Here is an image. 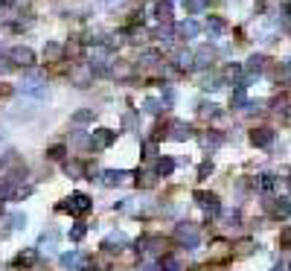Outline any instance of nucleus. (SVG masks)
Here are the masks:
<instances>
[{
	"label": "nucleus",
	"instance_id": "nucleus-1",
	"mask_svg": "<svg viewBox=\"0 0 291 271\" xmlns=\"http://www.w3.org/2000/svg\"><path fill=\"white\" fill-rule=\"evenodd\" d=\"M90 207H93V202L87 198L85 192H73L64 204H58V210H64L70 216H85V213H90Z\"/></svg>",
	"mask_w": 291,
	"mask_h": 271
},
{
	"label": "nucleus",
	"instance_id": "nucleus-2",
	"mask_svg": "<svg viewBox=\"0 0 291 271\" xmlns=\"http://www.w3.org/2000/svg\"><path fill=\"white\" fill-rule=\"evenodd\" d=\"M175 239H178L184 248H189V251H195V248H198V242H201L198 230H195V224H189V222H181V224L175 228Z\"/></svg>",
	"mask_w": 291,
	"mask_h": 271
},
{
	"label": "nucleus",
	"instance_id": "nucleus-3",
	"mask_svg": "<svg viewBox=\"0 0 291 271\" xmlns=\"http://www.w3.org/2000/svg\"><path fill=\"white\" fill-rule=\"evenodd\" d=\"M114 140H117V132H111V128H96L93 134H90V149H108V146H114Z\"/></svg>",
	"mask_w": 291,
	"mask_h": 271
},
{
	"label": "nucleus",
	"instance_id": "nucleus-4",
	"mask_svg": "<svg viewBox=\"0 0 291 271\" xmlns=\"http://www.w3.org/2000/svg\"><path fill=\"white\" fill-rule=\"evenodd\" d=\"M9 62L17 64V68H32L35 64V52L29 47H12L9 50Z\"/></svg>",
	"mask_w": 291,
	"mask_h": 271
},
{
	"label": "nucleus",
	"instance_id": "nucleus-5",
	"mask_svg": "<svg viewBox=\"0 0 291 271\" xmlns=\"http://www.w3.org/2000/svg\"><path fill=\"white\" fill-rule=\"evenodd\" d=\"M195 202L201 204L204 213H210V216H219V213H222V204H219V198H216L213 192H201V190H198V192H195Z\"/></svg>",
	"mask_w": 291,
	"mask_h": 271
},
{
	"label": "nucleus",
	"instance_id": "nucleus-6",
	"mask_svg": "<svg viewBox=\"0 0 291 271\" xmlns=\"http://www.w3.org/2000/svg\"><path fill=\"white\" fill-rule=\"evenodd\" d=\"M274 216H280V219H286V216H291V202L289 198H271V202L265 204Z\"/></svg>",
	"mask_w": 291,
	"mask_h": 271
},
{
	"label": "nucleus",
	"instance_id": "nucleus-7",
	"mask_svg": "<svg viewBox=\"0 0 291 271\" xmlns=\"http://www.w3.org/2000/svg\"><path fill=\"white\" fill-rule=\"evenodd\" d=\"M251 143L254 146H271L274 143V132L271 128H254L251 132Z\"/></svg>",
	"mask_w": 291,
	"mask_h": 271
},
{
	"label": "nucleus",
	"instance_id": "nucleus-8",
	"mask_svg": "<svg viewBox=\"0 0 291 271\" xmlns=\"http://www.w3.org/2000/svg\"><path fill=\"white\" fill-rule=\"evenodd\" d=\"M125 245H128L125 234H117V230H114L111 236H105V242H102V248H105V251H122Z\"/></svg>",
	"mask_w": 291,
	"mask_h": 271
},
{
	"label": "nucleus",
	"instance_id": "nucleus-9",
	"mask_svg": "<svg viewBox=\"0 0 291 271\" xmlns=\"http://www.w3.org/2000/svg\"><path fill=\"white\" fill-rule=\"evenodd\" d=\"M195 68V52L192 50H181L175 56V70H192Z\"/></svg>",
	"mask_w": 291,
	"mask_h": 271
},
{
	"label": "nucleus",
	"instance_id": "nucleus-10",
	"mask_svg": "<svg viewBox=\"0 0 291 271\" xmlns=\"http://www.w3.org/2000/svg\"><path fill=\"white\" fill-rule=\"evenodd\" d=\"M207 32H210V38H222V35L227 32V24H224L222 18L210 15L207 18Z\"/></svg>",
	"mask_w": 291,
	"mask_h": 271
},
{
	"label": "nucleus",
	"instance_id": "nucleus-11",
	"mask_svg": "<svg viewBox=\"0 0 291 271\" xmlns=\"http://www.w3.org/2000/svg\"><path fill=\"white\" fill-rule=\"evenodd\" d=\"M128 178V172L125 170H105L102 172V184L105 186H117V184H122Z\"/></svg>",
	"mask_w": 291,
	"mask_h": 271
},
{
	"label": "nucleus",
	"instance_id": "nucleus-12",
	"mask_svg": "<svg viewBox=\"0 0 291 271\" xmlns=\"http://www.w3.org/2000/svg\"><path fill=\"white\" fill-rule=\"evenodd\" d=\"M198 32H201V26H198L192 18L178 24V35H181V38H198Z\"/></svg>",
	"mask_w": 291,
	"mask_h": 271
},
{
	"label": "nucleus",
	"instance_id": "nucleus-13",
	"mask_svg": "<svg viewBox=\"0 0 291 271\" xmlns=\"http://www.w3.org/2000/svg\"><path fill=\"white\" fill-rule=\"evenodd\" d=\"M154 18H157L160 24H172V3L169 0H160V3L154 6Z\"/></svg>",
	"mask_w": 291,
	"mask_h": 271
},
{
	"label": "nucleus",
	"instance_id": "nucleus-14",
	"mask_svg": "<svg viewBox=\"0 0 291 271\" xmlns=\"http://www.w3.org/2000/svg\"><path fill=\"white\" fill-rule=\"evenodd\" d=\"M169 137L172 140H178V143H181V140H189V137H192V128H189L187 122H172Z\"/></svg>",
	"mask_w": 291,
	"mask_h": 271
},
{
	"label": "nucleus",
	"instance_id": "nucleus-15",
	"mask_svg": "<svg viewBox=\"0 0 291 271\" xmlns=\"http://www.w3.org/2000/svg\"><path fill=\"white\" fill-rule=\"evenodd\" d=\"M175 172V160L172 158H157V164H154V175H160V178H166Z\"/></svg>",
	"mask_w": 291,
	"mask_h": 271
},
{
	"label": "nucleus",
	"instance_id": "nucleus-16",
	"mask_svg": "<svg viewBox=\"0 0 291 271\" xmlns=\"http://www.w3.org/2000/svg\"><path fill=\"white\" fill-rule=\"evenodd\" d=\"M245 70H248L251 76H254V73H262V70H265V56H251L248 64H245Z\"/></svg>",
	"mask_w": 291,
	"mask_h": 271
},
{
	"label": "nucleus",
	"instance_id": "nucleus-17",
	"mask_svg": "<svg viewBox=\"0 0 291 271\" xmlns=\"http://www.w3.org/2000/svg\"><path fill=\"white\" fill-rule=\"evenodd\" d=\"M143 68H154L157 62H160V52L157 50H146V52H140V58H137Z\"/></svg>",
	"mask_w": 291,
	"mask_h": 271
},
{
	"label": "nucleus",
	"instance_id": "nucleus-18",
	"mask_svg": "<svg viewBox=\"0 0 291 271\" xmlns=\"http://www.w3.org/2000/svg\"><path fill=\"white\" fill-rule=\"evenodd\" d=\"M61 266H64V268H82V254H79V251L64 254L61 256Z\"/></svg>",
	"mask_w": 291,
	"mask_h": 271
},
{
	"label": "nucleus",
	"instance_id": "nucleus-19",
	"mask_svg": "<svg viewBox=\"0 0 291 271\" xmlns=\"http://www.w3.org/2000/svg\"><path fill=\"white\" fill-rule=\"evenodd\" d=\"M213 64V50H198L195 52V68H210Z\"/></svg>",
	"mask_w": 291,
	"mask_h": 271
},
{
	"label": "nucleus",
	"instance_id": "nucleus-20",
	"mask_svg": "<svg viewBox=\"0 0 291 271\" xmlns=\"http://www.w3.org/2000/svg\"><path fill=\"white\" fill-rule=\"evenodd\" d=\"M35 260H38V251L29 248V251H23V254H17L15 266H35Z\"/></svg>",
	"mask_w": 291,
	"mask_h": 271
},
{
	"label": "nucleus",
	"instance_id": "nucleus-21",
	"mask_svg": "<svg viewBox=\"0 0 291 271\" xmlns=\"http://www.w3.org/2000/svg\"><path fill=\"white\" fill-rule=\"evenodd\" d=\"M44 58H47V62H58V58H61V44H47V47H44Z\"/></svg>",
	"mask_w": 291,
	"mask_h": 271
},
{
	"label": "nucleus",
	"instance_id": "nucleus-22",
	"mask_svg": "<svg viewBox=\"0 0 291 271\" xmlns=\"http://www.w3.org/2000/svg\"><path fill=\"white\" fill-rule=\"evenodd\" d=\"M230 105L233 108H248V96H245V88H236L233 96H230Z\"/></svg>",
	"mask_w": 291,
	"mask_h": 271
},
{
	"label": "nucleus",
	"instance_id": "nucleus-23",
	"mask_svg": "<svg viewBox=\"0 0 291 271\" xmlns=\"http://www.w3.org/2000/svg\"><path fill=\"white\" fill-rule=\"evenodd\" d=\"M184 6H187L189 15H201L207 9V0H184Z\"/></svg>",
	"mask_w": 291,
	"mask_h": 271
},
{
	"label": "nucleus",
	"instance_id": "nucleus-24",
	"mask_svg": "<svg viewBox=\"0 0 291 271\" xmlns=\"http://www.w3.org/2000/svg\"><path fill=\"white\" fill-rule=\"evenodd\" d=\"M58 242V230H50V234H44L41 236V242H38V248H47V251H52V245Z\"/></svg>",
	"mask_w": 291,
	"mask_h": 271
},
{
	"label": "nucleus",
	"instance_id": "nucleus-25",
	"mask_svg": "<svg viewBox=\"0 0 291 271\" xmlns=\"http://www.w3.org/2000/svg\"><path fill=\"white\" fill-rule=\"evenodd\" d=\"M90 120H93V108H85V111H76V114H73V122H76V126H85Z\"/></svg>",
	"mask_w": 291,
	"mask_h": 271
},
{
	"label": "nucleus",
	"instance_id": "nucleus-26",
	"mask_svg": "<svg viewBox=\"0 0 291 271\" xmlns=\"http://www.w3.org/2000/svg\"><path fill=\"white\" fill-rule=\"evenodd\" d=\"M160 105H163L160 100L149 96V100H143V111H146V114H157V111H160Z\"/></svg>",
	"mask_w": 291,
	"mask_h": 271
},
{
	"label": "nucleus",
	"instance_id": "nucleus-27",
	"mask_svg": "<svg viewBox=\"0 0 291 271\" xmlns=\"http://www.w3.org/2000/svg\"><path fill=\"white\" fill-rule=\"evenodd\" d=\"M154 35H157L163 44H172V24H160V30H157Z\"/></svg>",
	"mask_w": 291,
	"mask_h": 271
},
{
	"label": "nucleus",
	"instance_id": "nucleus-28",
	"mask_svg": "<svg viewBox=\"0 0 291 271\" xmlns=\"http://www.w3.org/2000/svg\"><path fill=\"white\" fill-rule=\"evenodd\" d=\"M85 234H87V224H82V222L70 228V239H73V242H79V239H85Z\"/></svg>",
	"mask_w": 291,
	"mask_h": 271
},
{
	"label": "nucleus",
	"instance_id": "nucleus-29",
	"mask_svg": "<svg viewBox=\"0 0 291 271\" xmlns=\"http://www.w3.org/2000/svg\"><path fill=\"white\" fill-rule=\"evenodd\" d=\"M160 268L163 271H181V262H178L175 256H163V260H160Z\"/></svg>",
	"mask_w": 291,
	"mask_h": 271
},
{
	"label": "nucleus",
	"instance_id": "nucleus-30",
	"mask_svg": "<svg viewBox=\"0 0 291 271\" xmlns=\"http://www.w3.org/2000/svg\"><path fill=\"white\" fill-rule=\"evenodd\" d=\"M198 111H201L204 117H219V105H213V102H201Z\"/></svg>",
	"mask_w": 291,
	"mask_h": 271
},
{
	"label": "nucleus",
	"instance_id": "nucleus-31",
	"mask_svg": "<svg viewBox=\"0 0 291 271\" xmlns=\"http://www.w3.org/2000/svg\"><path fill=\"white\" fill-rule=\"evenodd\" d=\"M257 184H259V190H265V192H268V190H274L277 181H274V175H259Z\"/></svg>",
	"mask_w": 291,
	"mask_h": 271
},
{
	"label": "nucleus",
	"instance_id": "nucleus-32",
	"mask_svg": "<svg viewBox=\"0 0 291 271\" xmlns=\"http://www.w3.org/2000/svg\"><path fill=\"white\" fill-rule=\"evenodd\" d=\"M9 222H12V228H15V230L26 228V216H23V213H12V216H9Z\"/></svg>",
	"mask_w": 291,
	"mask_h": 271
},
{
	"label": "nucleus",
	"instance_id": "nucleus-33",
	"mask_svg": "<svg viewBox=\"0 0 291 271\" xmlns=\"http://www.w3.org/2000/svg\"><path fill=\"white\" fill-rule=\"evenodd\" d=\"M64 152H67L64 146H52V149H47V158H50V160H61V158H64Z\"/></svg>",
	"mask_w": 291,
	"mask_h": 271
},
{
	"label": "nucleus",
	"instance_id": "nucleus-34",
	"mask_svg": "<svg viewBox=\"0 0 291 271\" xmlns=\"http://www.w3.org/2000/svg\"><path fill=\"white\" fill-rule=\"evenodd\" d=\"M204 90H216V88H222V79H216V76H207L204 82H201Z\"/></svg>",
	"mask_w": 291,
	"mask_h": 271
},
{
	"label": "nucleus",
	"instance_id": "nucleus-35",
	"mask_svg": "<svg viewBox=\"0 0 291 271\" xmlns=\"http://www.w3.org/2000/svg\"><path fill=\"white\" fill-rule=\"evenodd\" d=\"M201 143H204V146H219V143H222V134H204Z\"/></svg>",
	"mask_w": 291,
	"mask_h": 271
},
{
	"label": "nucleus",
	"instance_id": "nucleus-36",
	"mask_svg": "<svg viewBox=\"0 0 291 271\" xmlns=\"http://www.w3.org/2000/svg\"><path fill=\"white\" fill-rule=\"evenodd\" d=\"M12 68H15V64L9 62V56H6V58H0V76H6V73H9Z\"/></svg>",
	"mask_w": 291,
	"mask_h": 271
},
{
	"label": "nucleus",
	"instance_id": "nucleus-37",
	"mask_svg": "<svg viewBox=\"0 0 291 271\" xmlns=\"http://www.w3.org/2000/svg\"><path fill=\"white\" fill-rule=\"evenodd\" d=\"M210 172H213V164L207 160V164H201V166H198V178H207Z\"/></svg>",
	"mask_w": 291,
	"mask_h": 271
},
{
	"label": "nucleus",
	"instance_id": "nucleus-38",
	"mask_svg": "<svg viewBox=\"0 0 291 271\" xmlns=\"http://www.w3.org/2000/svg\"><path fill=\"white\" fill-rule=\"evenodd\" d=\"M67 175H82V164H76V160L67 164Z\"/></svg>",
	"mask_w": 291,
	"mask_h": 271
},
{
	"label": "nucleus",
	"instance_id": "nucleus-39",
	"mask_svg": "<svg viewBox=\"0 0 291 271\" xmlns=\"http://www.w3.org/2000/svg\"><path fill=\"white\" fill-rule=\"evenodd\" d=\"M143 152H146V158H154V154H157V146H154V143H146Z\"/></svg>",
	"mask_w": 291,
	"mask_h": 271
},
{
	"label": "nucleus",
	"instance_id": "nucleus-40",
	"mask_svg": "<svg viewBox=\"0 0 291 271\" xmlns=\"http://www.w3.org/2000/svg\"><path fill=\"white\" fill-rule=\"evenodd\" d=\"M172 102H175V94H172V88H166L163 90V105H172Z\"/></svg>",
	"mask_w": 291,
	"mask_h": 271
},
{
	"label": "nucleus",
	"instance_id": "nucleus-41",
	"mask_svg": "<svg viewBox=\"0 0 291 271\" xmlns=\"http://www.w3.org/2000/svg\"><path fill=\"white\" fill-rule=\"evenodd\" d=\"M122 122H125V128H134V126H137V117H134V114H128Z\"/></svg>",
	"mask_w": 291,
	"mask_h": 271
},
{
	"label": "nucleus",
	"instance_id": "nucleus-42",
	"mask_svg": "<svg viewBox=\"0 0 291 271\" xmlns=\"http://www.w3.org/2000/svg\"><path fill=\"white\" fill-rule=\"evenodd\" d=\"M283 76H286V82H291V58L283 64Z\"/></svg>",
	"mask_w": 291,
	"mask_h": 271
},
{
	"label": "nucleus",
	"instance_id": "nucleus-43",
	"mask_svg": "<svg viewBox=\"0 0 291 271\" xmlns=\"http://www.w3.org/2000/svg\"><path fill=\"white\" fill-rule=\"evenodd\" d=\"M140 271H157V266H154V262H143V266H140Z\"/></svg>",
	"mask_w": 291,
	"mask_h": 271
},
{
	"label": "nucleus",
	"instance_id": "nucleus-44",
	"mask_svg": "<svg viewBox=\"0 0 291 271\" xmlns=\"http://www.w3.org/2000/svg\"><path fill=\"white\" fill-rule=\"evenodd\" d=\"M99 3H114V0H99Z\"/></svg>",
	"mask_w": 291,
	"mask_h": 271
}]
</instances>
